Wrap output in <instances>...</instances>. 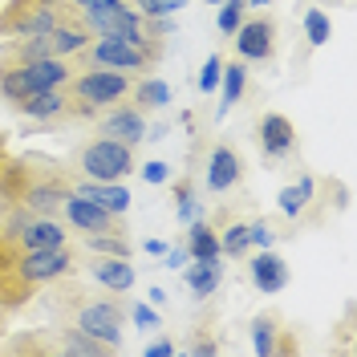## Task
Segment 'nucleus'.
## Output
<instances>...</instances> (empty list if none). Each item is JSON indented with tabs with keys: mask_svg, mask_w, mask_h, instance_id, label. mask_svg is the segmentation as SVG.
<instances>
[{
	"mask_svg": "<svg viewBox=\"0 0 357 357\" xmlns=\"http://www.w3.org/2000/svg\"><path fill=\"white\" fill-rule=\"evenodd\" d=\"M77 252L73 248H49V252H29L13 236H0V321L29 309L53 280L73 276Z\"/></svg>",
	"mask_w": 357,
	"mask_h": 357,
	"instance_id": "f257e3e1",
	"label": "nucleus"
},
{
	"mask_svg": "<svg viewBox=\"0 0 357 357\" xmlns=\"http://www.w3.org/2000/svg\"><path fill=\"white\" fill-rule=\"evenodd\" d=\"M69 195H73V167L41 155V151L8 155L4 171H0V199L17 203L33 215H53L57 220V211Z\"/></svg>",
	"mask_w": 357,
	"mask_h": 357,
	"instance_id": "f03ea898",
	"label": "nucleus"
},
{
	"mask_svg": "<svg viewBox=\"0 0 357 357\" xmlns=\"http://www.w3.org/2000/svg\"><path fill=\"white\" fill-rule=\"evenodd\" d=\"M45 309L53 317V325H69L77 333H89L98 341H106L114 349H122V329H126V317L130 309L118 301V296H106L98 289H86V284H73V276H61L45 289Z\"/></svg>",
	"mask_w": 357,
	"mask_h": 357,
	"instance_id": "7ed1b4c3",
	"label": "nucleus"
},
{
	"mask_svg": "<svg viewBox=\"0 0 357 357\" xmlns=\"http://www.w3.org/2000/svg\"><path fill=\"white\" fill-rule=\"evenodd\" d=\"M130 89H134L130 73H118V69H73L69 82L61 86V93H66V118L69 122H93L102 110L126 102Z\"/></svg>",
	"mask_w": 357,
	"mask_h": 357,
	"instance_id": "20e7f679",
	"label": "nucleus"
},
{
	"mask_svg": "<svg viewBox=\"0 0 357 357\" xmlns=\"http://www.w3.org/2000/svg\"><path fill=\"white\" fill-rule=\"evenodd\" d=\"M73 69H118L142 77L162 61V41H126V37H89L73 57H66Z\"/></svg>",
	"mask_w": 357,
	"mask_h": 357,
	"instance_id": "39448f33",
	"label": "nucleus"
},
{
	"mask_svg": "<svg viewBox=\"0 0 357 357\" xmlns=\"http://www.w3.org/2000/svg\"><path fill=\"white\" fill-rule=\"evenodd\" d=\"M69 17H77V8H69L66 0H8V4H0V41L53 33Z\"/></svg>",
	"mask_w": 357,
	"mask_h": 357,
	"instance_id": "423d86ee",
	"label": "nucleus"
},
{
	"mask_svg": "<svg viewBox=\"0 0 357 357\" xmlns=\"http://www.w3.org/2000/svg\"><path fill=\"white\" fill-rule=\"evenodd\" d=\"M73 171H82L86 178H98V183H118V178L134 175V146L126 142H114L106 134H93L86 138L77 151H73Z\"/></svg>",
	"mask_w": 357,
	"mask_h": 357,
	"instance_id": "0eeeda50",
	"label": "nucleus"
},
{
	"mask_svg": "<svg viewBox=\"0 0 357 357\" xmlns=\"http://www.w3.org/2000/svg\"><path fill=\"white\" fill-rule=\"evenodd\" d=\"M69 66L66 57H41V61H29V66H13L0 69V102H21L29 93H41V89H61L69 82Z\"/></svg>",
	"mask_w": 357,
	"mask_h": 357,
	"instance_id": "6e6552de",
	"label": "nucleus"
},
{
	"mask_svg": "<svg viewBox=\"0 0 357 357\" xmlns=\"http://www.w3.org/2000/svg\"><path fill=\"white\" fill-rule=\"evenodd\" d=\"M276 17L272 13H260L252 21H240V29L231 33L236 37V53L240 61H256V66H268L276 61V49H280V37H276Z\"/></svg>",
	"mask_w": 357,
	"mask_h": 357,
	"instance_id": "1a4fd4ad",
	"label": "nucleus"
},
{
	"mask_svg": "<svg viewBox=\"0 0 357 357\" xmlns=\"http://www.w3.org/2000/svg\"><path fill=\"white\" fill-rule=\"evenodd\" d=\"M57 220L66 223V227H77V231H106V236H126V231H130L122 215L106 211L102 203L86 199V195H77V191H73V195H69V199L61 203Z\"/></svg>",
	"mask_w": 357,
	"mask_h": 357,
	"instance_id": "9d476101",
	"label": "nucleus"
},
{
	"mask_svg": "<svg viewBox=\"0 0 357 357\" xmlns=\"http://www.w3.org/2000/svg\"><path fill=\"white\" fill-rule=\"evenodd\" d=\"M252 349L260 357H280V354H296L301 341L292 337V329L284 325L280 312L268 309V312H256L252 317Z\"/></svg>",
	"mask_w": 357,
	"mask_h": 357,
	"instance_id": "9b49d317",
	"label": "nucleus"
},
{
	"mask_svg": "<svg viewBox=\"0 0 357 357\" xmlns=\"http://www.w3.org/2000/svg\"><path fill=\"white\" fill-rule=\"evenodd\" d=\"M93 126H98V134H106L114 142H126V146H138L146 138V118H142V110L138 106H126V102L102 110L93 118Z\"/></svg>",
	"mask_w": 357,
	"mask_h": 357,
	"instance_id": "f8f14e48",
	"label": "nucleus"
},
{
	"mask_svg": "<svg viewBox=\"0 0 357 357\" xmlns=\"http://www.w3.org/2000/svg\"><path fill=\"white\" fill-rule=\"evenodd\" d=\"M256 142H260V155L268 162H284L296 151V126H292L284 114H264L256 122Z\"/></svg>",
	"mask_w": 357,
	"mask_h": 357,
	"instance_id": "ddd939ff",
	"label": "nucleus"
},
{
	"mask_svg": "<svg viewBox=\"0 0 357 357\" xmlns=\"http://www.w3.org/2000/svg\"><path fill=\"white\" fill-rule=\"evenodd\" d=\"M82 264L98 280V289H106V292H130L134 280H138L130 256H98V252H89Z\"/></svg>",
	"mask_w": 357,
	"mask_h": 357,
	"instance_id": "4468645a",
	"label": "nucleus"
},
{
	"mask_svg": "<svg viewBox=\"0 0 357 357\" xmlns=\"http://www.w3.org/2000/svg\"><path fill=\"white\" fill-rule=\"evenodd\" d=\"M240 183H244V158H240L236 146L220 142V146L211 151V158H207V187H211L215 195H227V191H236Z\"/></svg>",
	"mask_w": 357,
	"mask_h": 357,
	"instance_id": "2eb2a0df",
	"label": "nucleus"
},
{
	"mask_svg": "<svg viewBox=\"0 0 357 357\" xmlns=\"http://www.w3.org/2000/svg\"><path fill=\"white\" fill-rule=\"evenodd\" d=\"M41 57H57L49 33H41V37H4L0 41V69L29 66V61H41Z\"/></svg>",
	"mask_w": 357,
	"mask_h": 357,
	"instance_id": "dca6fc26",
	"label": "nucleus"
},
{
	"mask_svg": "<svg viewBox=\"0 0 357 357\" xmlns=\"http://www.w3.org/2000/svg\"><path fill=\"white\" fill-rule=\"evenodd\" d=\"M13 110L21 118H33V122H61L66 118V93L61 89H41V93H29L21 102H13Z\"/></svg>",
	"mask_w": 357,
	"mask_h": 357,
	"instance_id": "f3484780",
	"label": "nucleus"
},
{
	"mask_svg": "<svg viewBox=\"0 0 357 357\" xmlns=\"http://www.w3.org/2000/svg\"><path fill=\"white\" fill-rule=\"evenodd\" d=\"M248 280H252V289H260V292H280V289H289V264L276 252H260L248 264Z\"/></svg>",
	"mask_w": 357,
	"mask_h": 357,
	"instance_id": "a211bd4d",
	"label": "nucleus"
},
{
	"mask_svg": "<svg viewBox=\"0 0 357 357\" xmlns=\"http://www.w3.org/2000/svg\"><path fill=\"white\" fill-rule=\"evenodd\" d=\"M73 191L86 195V199H93V203H102L114 215H126V211H130V199H134L126 187H118V183H98V178H86V183L73 178Z\"/></svg>",
	"mask_w": 357,
	"mask_h": 357,
	"instance_id": "6ab92c4d",
	"label": "nucleus"
},
{
	"mask_svg": "<svg viewBox=\"0 0 357 357\" xmlns=\"http://www.w3.org/2000/svg\"><path fill=\"white\" fill-rule=\"evenodd\" d=\"M53 337H57V354H69V357H106V354H118L114 345L98 341L89 333H77L69 325H53Z\"/></svg>",
	"mask_w": 357,
	"mask_h": 357,
	"instance_id": "aec40b11",
	"label": "nucleus"
},
{
	"mask_svg": "<svg viewBox=\"0 0 357 357\" xmlns=\"http://www.w3.org/2000/svg\"><path fill=\"white\" fill-rule=\"evenodd\" d=\"M244 86H248V61H223V73H220V114H227L240 98H244Z\"/></svg>",
	"mask_w": 357,
	"mask_h": 357,
	"instance_id": "412c9836",
	"label": "nucleus"
},
{
	"mask_svg": "<svg viewBox=\"0 0 357 357\" xmlns=\"http://www.w3.org/2000/svg\"><path fill=\"white\" fill-rule=\"evenodd\" d=\"M220 276H223L220 256H215V260H195V264L187 268V289L203 301V296H211V292L220 289Z\"/></svg>",
	"mask_w": 357,
	"mask_h": 357,
	"instance_id": "4be33fe9",
	"label": "nucleus"
},
{
	"mask_svg": "<svg viewBox=\"0 0 357 357\" xmlns=\"http://www.w3.org/2000/svg\"><path fill=\"white\" fill-rule=\"evenodd\" d=\"M134 106L138 110H162L171 102V86L158 82V77H134Z\"/></svg>",
	"mask_w": 357,
	"mask_h": 357,
	"instance_id": "5701e85b",
	"label": "nucleus"
},
{
	"mask_svg": "<svg viewBox=\"0 0 357 357\" xmlns=\"http://www.w3.org/2000/svg\"><path fill=\"white\" fill-rule=\"evenodd\" d=\"M187 252L195 256V260H215L220 256V236H215V227L203 220H191V231H187Z\"/></svg>",
	"mask_w": 357,
	"mask_h": 357,
	"instance_id": "b1692460",
	"label": "nucleus"
},
{
	"mask_svg": "<svg viewBox=\"0 0 357 357\" xmlns=\"http://www.w3.org/2000/svg\"><path fill=\"white\" fill-rule=\"evenodd\" d=\"M312 191H317V183H312L309 175H301L292 187H284V191H280V211H284L289 220L305 215V211H309V203H312Z\"/></svg>",
	"mask_w": 357,
	"mask_h": 357,
	"instance_id": "393cba45",
	"label": "nucleus"
},
{
	"mask_svg": "<svg viewBox=\"0 0 357 357\" xmlns=\"http://www.w3.org/2000/svg\"><path fill=\"white\" fill-rule=\"evenodd\" d=\"M77 240L86 252L98 256H130V240L126 236H106V231H77Z\"/></svg>",
	"mask_w": 357,
	"mask_h": 357,
	"instance_id": "a878e982",
	"label": "nucleus"
},
{
	"mask_svg": "<svg viewBox=\"0 0 357 357\" xmlns=\"http://www.w3.org/2000/svg\"><path fill=\"white\" fill-rule=\"evenodd\" d=\"M248 248H252V240H248V220H231L227 227H223V236H220V252H227V256H244Z\"/></svg>",
	"mask_w": 357,
	"mask_h": 357,
	"instance_id": "bb28decb",
	"label": "nucleus"
},
{
	"mask_svg": "<svg viewBox=\"0 0 357 357\" xmlns=\"http://www.w3.org/2000/svg\"><path fill=\"white\" fill-rule=\"evenodd\" d=\"M329 37H333L329 17H325L321 8H309V13H305V41H309V49H321Z\"/></svg>",
	"mask_w": 357,
	"mask_h": 357,
	"instance_id": "cd10ccee",
	"label": "nucleus"
},
{
	"mask_svg": "<svg viewBox=\"0 0 357 357\" xmlns=\"http://www.w3.org/2000/svg\"><path fill=\"white\" fill-rule=\"evenodd\" d=\"M240 21H244V4H240V0H227V4H223L220 8V33L223 37H231V33H236V29H240Z\"/></svg>",
	"mask_w": 357,
	"mask_h": 357,
	"instance_id": "c85d7f7f",
	"label": "nucleus"
},
{
	"mask_svg": "<svg viewBox=\"0 0 357 357\" xmlns=\"http://www.w3.org/2000/svg\"><path fill=\"white\" fill-rule=\"evenodd\" d=\"M187 0H134V8L142 17H167V13H178Z\"/></svg>",
	"mask_w": 357,
	"mask_h": 357,
	"instance_id": "c756f323",
	"label": "nucleus"
},
{
	"mask_svg": "<svg viewBox=\"0 0 357 357\" xmlns=\"http://www.w3.org/2000/svg\"><path fill=\"white\" fill-rule=\"evenodd\" d=\"M220 73H223V57H220V53H211V57H207V66H203V73H199V89H203V93H215Z\"/></svg>",
	"mask_w": 357,
	"mask_h": 357,
	"instance_id": "7c9ffc66",
	"label": "nucleus"
},
{
	"mask_svg": "<svg viewBox=\"0 0 357 357\" xmlns=\"http://www.w3.org/2000/svg\"><path fill=\"white\" fill-rule=\"evenodd\" d=\"M175 199H178V220L191 223L195 220V195H191V178H183L175 187Z\"/></svg>",
	"mask_w": 357,
	"mask_h": 357,
	"instance_id": "2f4dec72",
	"label": "nucleus"
},
{
	"mask_svg": "<svg viewBox=\"0 0 357 357\" xmlns=\"http://www.w3.org/2000/svg\"><path fill=\"white\" fill-rule=\"evenodd\" d=\"M248 240H252L256 248H268L272 240H276V231H272V223L268 220H252L248 223Z\"/></svg>",
	"mask_w": 357,
	"mask_h": 357,
	"instance_id": "473e14b6",
	"label": "nucleus"
},
{
	"mask_svg": "<svg viewBox=\"0 0 357 357\" xmlns=\"http://www.w3.org/2000/svg\"><path fill=\"white\" fill-rule=\"evenodd\" d=\"M142 178H146V183H162V178H167V162H146Z\"/></svg>",
	"mask_w": 357,
	"mask_h": 357,
	"instance_id": "72a5a7b5",
	"label": "nucleus"
},
{
	"mask_svg": "<svg viewBox=\"0 0 357 357\" xmlns=\"http://www.w3.org/2000/svg\"><path fill=\"white\" fill-rule=\"evenodd\" d=\"M146 354H151V357H171V354H175V345H171V341H155Z\"/></svg>",
	"mask_w": 357,
	"mask_h": 357,
	"instance_id": "f704fd0d",
	"label": "nucleus"
},
{
	"mask_svg": "<svg viewBox=\"0 0 357 357\" xmlns=\"http://www.w3.org/2000/svg\"><path fill=\"white\" fill-rule=\"evenodd\" d=\"M8 155H13V151H8V134L0 130V171H4V162H8Z\"/></svg>",
	"mask_w": 357,
	"mask_h": 357,
	"instance_id": "c9c22d12",
	"label": "nucleus"
},
{
	"mask_svg": "<svg viewBox=\"0 0 357 357\" xmlns=\"http://www.w3.org/2000/svg\"><path fill=\"white\" fill-rule=\"evenodd\" d=\"M134 321H142V325H155V312H151V309H142V305H138V309H134Z\"/></svg>",
	"mask_w": 357,
	"mask_h": 357,
	"instance_id": "e433bc0d",
	"label": "nucleus"
},
{
	"mask_svg": "<svg viewBox=\"0 0 357 357\" xmlns=\"http://www.w3.org/2000/svg\"><path fill=\"white\" fill-rule=\"evenodd\" d=\"M69 8H77V13H82V8H93V4H102V0H66Z\"/></svg>",
	"mask_w": 357,
	"mask_h": 357,
	"instance_id": "4c0bfd02",
	"label": "nucleus"
}]
</instances>
